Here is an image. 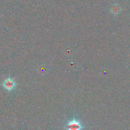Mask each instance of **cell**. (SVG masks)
<instances>
[{"label":"cell","mask_w":130,"mask_h":130,"mask_svg":"<svg viewBox=\"0 0 130 130\" xmlns=\"http://www.w3.org/2000/svg\"><path fill=\"white\" fill-rule=\"evenodd\" d=\"M83 126L78 120L76 119L71 120L66 125V129L67 130H82Z\"/></svg>","instance_id":"obj_1"},{"label":"cell","mask_w":130,"mask_h":130,"mask_svg":"<svg viewBox=\"0 0 130 130\" xmlns=\"http://www.w3.org/2000/svg\"><path fill=\"white\" fill-rule=\"evenodd\" d=\"M3 86L6 90L10 91L14 89L16 86V83L13 78L8 77V78L4 80L3 83Z\"/></svg>","instance_id":"obj_2"},{"label":"cell","mask_w":130,"mask_h":130,"mask_svg":"<svg viewBox=\"0 0 130 130\" xmlns=\"http://www.w3.org/2000/svg\"><path fill=\"white\" fill-rule=\"evenodd\" d=\"M121 10V7L117 4H114L110 8V12L112 14L117 15L120 13Z\"/></svg>","instance_id":"obj_3"}]
</instances>
